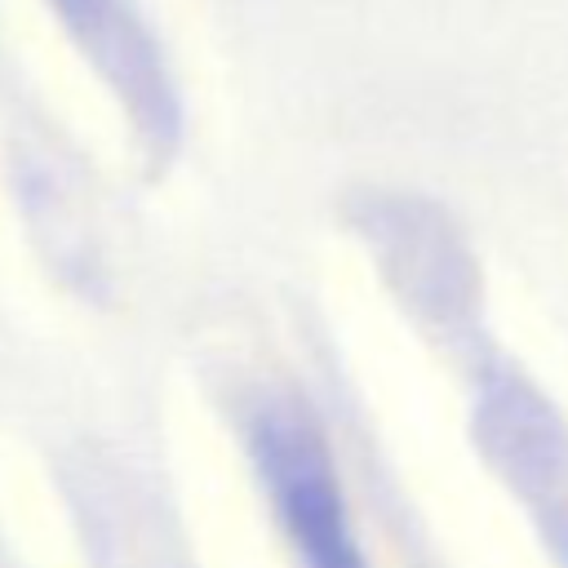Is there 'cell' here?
<instances>
[{
    "instance_id": "cell-1",
    "label": "cell",
    "mask_w": 568,
    "mask_h": 568,
    "mask_svg": "<svg viewBox=\"0 0 568 568\" xmlns=\"http://www.w3.org/2000/svg\"><path fill=\"white\" fill-rule=\"evenodd\" d=\"M262 475L275 493V506L306 555L311 568H364L359 550L351 546L342 497L333 488L328 457L315 439V430L297 417H266L257 430Z\"/></svg>"
},
{
    "instance_id": "cell-2",
    "label": "cell",
    "mask_w": 568,
    "mask_h": 568,
    "mask_svg": "<svg viewBox=\"0 0 568 568\" xmlns=\"http://www.w3.org/2000/svg\"><path fill=\"white\" fill-rule=\"evenodd\" d=\"M58 9L67 13V22L80 31V40L93 49V58L102 62V71L120 84V93H133L142 106L146 102H160L164 89L155 80V62L142 44V36L129 27V18H120V4L115 0H58Z\"/></svg>"
}]
</instances>
